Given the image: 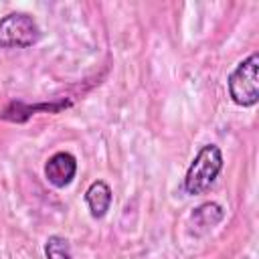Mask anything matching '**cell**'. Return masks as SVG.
Here are the masks:
<instances>
[{"mask_svg":"<svg viewBox=\"0 0 259 259\" xmlns=\"http://www.w3.org/2000/svg\"><path fill=\"white\" fill-rule=\"evenodd\" d=\"M229 97L239 107H253L259 101V53L239 61L227 77Z\"/></svg>","mask_w":259,"mask_h":259,"instance_id":"cell-2","label":"cell"},{"mask_svg":"<svg viewBox=\"0 0 259 259\" xmlns=\"http://www.w3.org/2000/svg\"><path fill=\"white\" fill-rule=\"evenodd\" d=\"M223 170V152L217 144H204L196 156L192 158L186 174H184V180H182V190L190 196H196V194H202L206 192L214 180L219 178Z\"/></svg>","mask_w":259,"mask_h":259,"instance_id":"cell-1","label":"cell"},{"mask_svg":"<svg viewBox=\"0 0 259 259\" xmlns=\"http://www.w3.org/2000/svg\"><path fill=\"white\" fill-rule=\"evenodd\" d=\"M45 257L47 259H73L71 243L63 235H51L45 241Z\"/></svg>","mask_w":259,"mask_h":259,"instance_id":"cell-7","label":"cell"},{"mask_svg":"<svg viewBox=\"0 0 259 259\" xmlns=\"http://www.w3.org/2000/svg\"><path fill=\"white\" fill-rule=\"evenodd\" d=\"M83 198H85V204L89 208V214L93 219H103L111 208L113 192H111V186L105 180H93L87 186Z\"/></svg>","mask_w":259,"mask_h":259,"instance_id":"cell-6","label":"cell"},{"mask_svg":"<svg viewBox=\"0 0 259 259\" xmlns=\"http://www.w3.org/2000/svg\"><path fill=\"white\" fill-rule=\"evenodd\" d=\"M77 174V158L71 152H55L45 162V178L55 188H65Z\"/></svg>","mask_w":259,"mask_h":259,"instance_id":"cell-4","label":"cell"},{"mask_svg":"<svg viewBox=\"0 0 259 259\" xmlns=\"http://www.w3.org/2000/svg\"><path fill=\"white\" fill-rule=\"evenodd\" d=\"M223 219H225V208L219 202H214V200L202 202L196 208H192V212H190V227H192L190 233L200 237V235L212 231Z\"/></svg>","mask_w":259,"mask_h":259,"instance_id":"cell-5","label":"cell"},{"mask_svg":"<svg viewBox=\"0 0 259 259\" xmlns=\"http://www.w3.org/2000/svg\"><path fill=\"white\" fill-rule=\"evenodd\" d=\"M40 34L38 22L28 12H8L0 18V49H28Z\"/></svg>","mask_w":259,"mask_h":259,"instance_id":"cell-3","label":"cell"}]
</instances>
